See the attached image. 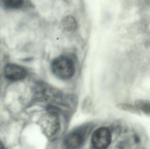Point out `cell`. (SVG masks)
Returning a JSON list of instances; mask_svg holds the SVG:
<instances>
[{"instance_id":"obj_8","label":"cell","mask_w":150,"mask_h":149,"mask_svg":"<svg viewBox=\"0 0 150 149\" xmlns=\"http://www.w3.org/2000/svg\"><path fill=\"white\" fill-rule=\"evenodd\" d=\"M119 107L122 110L128 111V112H130L132 113L139 115H141V111L135 105L125 103V104H120L119 106Z\"/></svg>"},{"instance_id":"obj_3","label":"cell","mask_w":150,"mask_h":149,"mask_svg":"<svg viewBox=\"0 0 150 149\" xmlns=\"http://www.w3.org/2000/svg\"><path fill=\"white\" fill-rule=\"evenodd\" d=\"M60 126L59 118L56 113L48 112L44 115L42 120V129L47 136H52L59 131Z\"/></svg>"},{"instance_id":"obj_2","label":"cell","mask_w":150,"mask_h":149,"mask_svg":"<svg viewBox=\"0 0 150 149\" xmlns=\"http://www.w3.org/2000/svg\"><path fill=\"white\" fill-rule=\"evenodd\" d=\"M112 138V133L108 128H99L92 136V145L95 149L107 148L111 143Z\"/></svg>"},{"instance_id":"obj_1","label":"cell","mask_w":150,"mask_h":149,"mask_svg":"<svg viewBox=\"0 0 150 149\" xmlns=\"http://www.w3.org/2000/svg\"><path fill=\"white\" fill-rule=\"evenodd\" d=\"M51 69L54 75L62 80H69L75 73L74 61L71 58L60 56L54 59L51 64Z\"/></svg>"},{"instance_id":"obj_10","label":"cell","mask_w":150,"mask_h":149,"mask_svg":"<svg viewBox=\"0 0 150 149\" xmlns=\"http://www.w3.org/2000/svg\"><path fill=\"white\" fill-rule=\"evenodd\" d=\"M4 148L3 145L2 143H1V141H0V149Z\"/></svg>"},{"instance_id":"obj_6","label":"cell","mask_w":150,"mask_h":149,"mask_svg":"<svg viewBox=\"0 0 150 149\" xmlns=\"http://www.w3.org/2000/svg\"><path fill=\"white\" fill-rule=\"evenodd\" d=\"M61 25L66 31L74 32L77 29V21L74 17L71 15H68L62 19Z\"/></svg>"},{"instance_id":"obj_7","label":"cell","mask_w":150,"mask_h":149,"mask_svg":"<svg viewBox=\"0 0 150 149\" xmlns=\"http://www.w3.org/2000/svg\"><path fill=\"white\" fill-rule=\"evenodd\" d=\"M135 105L141 112L150 116V101L146 100L139 99L136 101Z\"/></svg>"},{"instance_id":"obj_5","label":"cell","mask_w":150,"mask_h":149,"mask_svg":"<svg viewBox=\"0 0 150 149\" xmlns=\"http://www.w3.org/2000/svg\"><path fill=\"white\" fill-rule=\"evenodd\" d=\"M4 77L12 81L23 79L27 75V71L23 67L15 64H8L4 70Z\"/></svg>"},{"instance_id":"obj_9","label":"cell","mask_w":150,"mask_h":149,"mask_svg":"<svg viewBox=\"0 0 150 149\" xmlns=\"http://www.w3.org/2000/svg\"><path fill=\"white\" fill-rule=\"evenodd\" d=\"M4 5L11 8H18L22 6L23 0H2Z\"/></svg>"},{"instance_id":"obj_4","label":"cell","mask_w":150,"mask_h":149,"mask_svg":"<svg viewBox=\"0 0 150 149\" xmlns=\"http://www.w3.org/2000/svg\"><path fill=\"white\" fill-rule=\"evenodd\" d=\"M85 133L83 129H77L69 133L64 139V146L69 149L78 148L84 142Z\"/></svg>"}]
</instances>
